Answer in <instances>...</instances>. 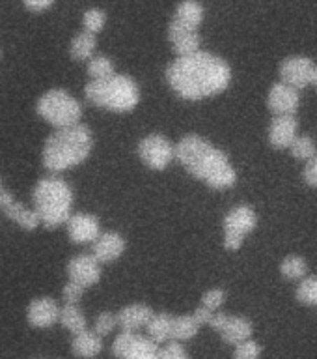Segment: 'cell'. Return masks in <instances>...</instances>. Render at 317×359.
Here are the masks:
<instances>
[{
	"label": "cell",
	"instance_id": "cell-34",
	"mask_svg": "<svg viewBox=\"0 0 317 359\" xmlns=\"http://www.w3.org/2000/svg\"><path fill=\"white\" fill-rule=\"evenodd\" d=\"M118 327V314H112V313H101L97 318H95V325H94V331L97 335L105 337L108 333Z\"/></svg>",
	"mask_w": 317,
	"mask_h": 359
},
{
	"label": "cell",
	"instance_id": "cell-23",
	"mask_svg": "<svg viewBox=\"0 0 317 359\" xmlns=\"http://www.w3.org/2000/svg\"><path fill=\"white\" fill-rule=\"evenodd\" d=\"M148 337L151 341L157 342L159 346L167 344L172 341V331H174V316L168 313H157L153 314V318L150 320V324L146 327Z\"/></svg>",
	"mask_w": 317,
	"mask_h": 359
},
{
	"label": "cell",
	"instance_id": "cell-29",
	"mask_svg": "<svg viewBox=\"0 0 317 359\" xmlns=\"http://www.w3.org/2000/svg\"><path fill=\"white\" fill-rule=\"evenodd\" d=\"M291 156L299 161H310L312 157L317 156V146L310 135H299L290 148Z\"/></svg>",
	"mask_w": 317,
	"mask_h": 359
},
{
	"label": "cell",
	"instance_id": "cell-11",
	"mask_svg": "<svg viewBox=\"0 0 317 359\" xmlns=\"http://www.w3.org/2000/svg\"><path fill=\"white\" fill-rule=\"evenodd\" d=\"M314 72H316V62L310 56H288L282 64H280V79L282 83L290 84L293 88L302 90L310 86L314 81Z\"/></svg>",
	"mask_w": 317,
	"mask_h": 359
},
{
	"label": "cell",
	"instance_id": "cell-26",
	"mask_svg": "<svg viewBox=\"0 0 317 359\" xmlns=\"http://www.w3.org/2000/svg\"><path fill=\"white\" fill-rule=\"evenodd\" d=\"M200 322L196 320L195 314H181V316H174V331L172 341H190L198 335L200 331Z\"/></svg>",
	"mask_w": 317,
	"mask_h": 359
},
{
	"label": "cell",
	"instance_id": "cell-36",
	"mask_svg": "<svg viewBox=\"0 0 317 359\" xmlns=\"http://www.w3.org/2000/svg\"><path fill=\"white\" fill-rule=\"evenodd\" d=\"M84 286L77 285V283H73V280H67V285L64 286V290H62V296H64V302L71 303V305H78L80 302V297L84 296Z\"/></svg>",
	"mask_w": 317,
	"mask_h": 359
},
{
	"label": "cell",
	"instance_id": "cell-1",
	"mask_svg": "<svg viewBox=\"0 0 317 359\" xmlns=\"http://www.w3.org/2000/svg\"><path fill=\"white\" fill-rule=\"evenodd\" d=\"M167 83L185 101H202L226 92L232 83V67L224 58L198 50L178 56L167 67Z\"/></svg>",
	"mask_w": 317,
	"mask_h": 359
},
{
	"label": "cell",
	"instance_id": "cell-8",
	"mask_svg": "<svg viewBox=\"0 0 317 359\" xmlns=\"http://www.w3.org/2000/svg\"><path fill=\"white\" fill-rule=\"evenodd\" d=\"M159 352L161 346L139 331H122L112 344L116 359H159Z\"/></svg>",
	"mask_w": 317,
	"mask_h": 359
},
{
	"label": "cell",
	"instance_id": "cell-28",
	"mask_svg": "<svg viewBox=\"0 0 317 359\" xmlns=\"http://www.w3.org/2000/svg\"><path fill=\"white\" fill-rule=\"evenodd\" d=\"M88 75L92 77V81H105V79L114 77L116 75L114 62L108 56H94L88 62Z\"/></svg>",
	"mask_w": 317,
	"mask_h": 359
},
{
	"label": "cell",
	"instance_id": "cell-3",
	"mask_svg": "<svg viewBox=\"0 0 317 359\" xmlns=\"http://www.w3.org/2000/svg\"><path fill=\"white\" fill-rule=\"evenodd\" d=\"M94 150V135L88 126L77 123L71 128L58 129L43 146V165L50 172H64L78 167Z\"/></svg>",
	"mask_w": 317,
	"mask_h": 359
},
{
	"label": "cell",
	"instance_id": "cell-38",
	"mask_svg": "<svg viewBox=\"0 0 317 359\" xmlns=\"http://www.w3.org/2000/svg\"><path fill=\"white\" fill-rule=\"evenodd\" d=\"M22 4L30 11H45L55 4V0H22Z\"/></svg>",
	"mask_w": 317,
	"mask_h": 359
},
{
	"label": "cell",
	"instance_id": "cell-21",
	"mask_svg": "<svg viewBox=\"0 0 317 359\" xmlns=\"http://www.w3.org/2000/svg\"><path fill=\"white\" fill-rule=\"evenodd\" d=\"M71 350L80 359L97 358L103 352V337L97 335L95 331H83L78 335H73Z\"/></svg>",
	"mask_w": 317,
	"mask_h": 359
},
{
	"label": "cell",
	"instance_id": "cell-35",
	"mask_svg": "<svg viewBox=\"0 0 317 359\" xmlns=\"http://www.w3.org/2000/svg\"><path fill=\"white\" fill-rule=\"evenodd\" d=\"M159 359H189V353L179 341H170L161 348Z\"/></svg>",
	"mask_w": 317,
	"mask_h": 359
},
{
	"label": "cell",
	"instance_id": "cell-37",
	"mask_svg": "<svg viewBox=\"0 0 317 359\" xmlns=\"http://www.w3.org/2000/svg\"><path fill=\"white\" fill-rule=\"evenodd\" d=\"M302 178H304L308 187L317 189V156L312 157L310 161H307V165H304V172H302Z\"/></svg>",
	"mask_w": 317,
	"mask_h": 359
},
{
	"label": "cell",
	"instance_id": "cell-39",
	"mask_svg": "<svg viewBox=\"0 0 317 359\" xmlns=\"http://www.w3.org/2000/svg\"><path fill=\"white\" fill-rule=\"evenodd\" d=\"M312 84L317 88V64H316V72H314V81H312Z\"/></svg>",
	"mask_w": 317,
	"mask_h": 359
},
{
	"label": "cell",
	"instance_id": "cell-20",
	"mask_svg": "<svg viewBox=\"0 0 317 359\" xmlns=\"http://www.w3.org/2000/svg\"><path fill=\"white\" fill-rule=\"evenodd\" d=\"M153 314L155 313L151 311L150 305L133 303V305H127V307H123L118 313V325L123 331H139L142 327H148L150 320L153 318Z\"/></svg>",
	"mask_w": 317,
	"mask_h": 359
},
{
	"label": "cell",
	"instance_id": "cell-25",
	"mask_svg": "<svg viewBox=\"0 0 317 359\" xmlns=\"http://www.w3.org/2000/svg\"><path fill=\"white\" fill-rule=\"evenodd\" d=\"M60 324L73 335H78L88 330V320L84 316L83 309L78 305H71V303H66V307H62Z\"/></svg>",
	"mask_w": 317,
	"mask_h": 359
},
{
	"label": "cell",
	"instance_id": "cell-27",
	"mask_svg": "<svg viewBox=\"0 0 317 359\" xmlns=\"http://www.w3.org/2000/svg\"><path fill=\"white\" fill-rule=\"evenodd\" d=\"M280 273L288 280H302L307 279L308 262L299 255H290L280 264Z\"/></svg>",
	"mask_w": 317,
	"mask_h": 359
},
{
	"label": "cell",
	"instance_id": "cell-9",
	"mask_svg": "<svg viewBox=\"0 0 317 359\" xmlns=\"http://www.w3.org/2000/svg\"><path fill=\"white\" fill-rule=\"evenodd\" d=\"M139 157L151 170H167L176 159V146L159 133H151L139 142Z\"/></svg>",
	"mask_w": 317,
	"mask_h": 359
},
{
	"label": "cell",
	"instance_id": "cell-4",
	"mask_svg": "<svg viewBox=\"0 0 317 359\" xmlns=\"http://www.w3.org/2000/svg\"><path fill=\"white\" fill-rule=\"evenodd\" d=\"M32 198L34 210L47 229H58L73 215V191L66 180L56 176L41 178L34 187Z\"/></svg>",
	"mask_w": 317,
	"mask_h": 359
},
{
	"label": "cell",
	"instance_id": "cell-33",
	"mask_svg": "<svg viewBox=\"0 0 317 359\" xmlns=\"http://www.w3.org/2000/svg\"><path fill=\"white\" fill-rule=\"evenodd\" d=\"M260 355H262V344L254 339H248L235 346L234 359H260Z\"/></svg>",
	"mask_w": 317,
	"mask_h": 359
},
{
	"label": "cell",
	"instance_id": "cell-15",
	"mask_svg": "<svg viewBox=\"0 0 317 359\" xmlns=\"http://www.w3.org/2000/svg\"><path fill=\"white\" fill-rule=\"evenodd\" d=\"M67 236L73 243H95L99 238L101 223L92 213H73L66 223Z\"/></svg>",
	"mask_w": 317,
	"mask_h": 359
},
{
	"label": "cell",
	"instance_id": "cell-30",
	"mask_svg": "<svg viewBox=\"0 0 317 359\" xmlns=\"http://www.w3.org/2000/svg\"><path fill=\"white\" fill-rule=\"evenodd\" d=\"M295 296L302 305L317 307V275H312V277L302 279L301 285L297 286Z\"/></svg>",
	"mask_w": 317,
	"mask_h": 359
},
{
	"label": "cell",
	"instance_id": "cell-2",
	"mask_svg": "<svg viewBox=\"0 0 317 359\" xmlns=\"http://www.w3.org/2000/svg\"><path fill=\"white\" fill-rule=\"evenodd\" d=\"M176 159L190 176L215 191L232 189L237 184V170L228 156L200 135H185L176 144Z\"/></svg>",
	"mask_w": 317,
	"mask_h": 359
},
{
	"label": "cell",
	"instance_id": "cell-18",
	"mask_svg": "<svg viewBox=\"0 0 317 359\" xmlns=\"http://www.w3.org/2000/svg\"><path fill=\"white\" fill-rule=\"evenodd\" d=\"M60 311L58 303L50 297H38L28 305L27 318L30 325L39 327V330H47L56 322H60Z\"/></svg>",
	"mask_w": 317,
	"mask_h": 359
},
{
	"label": "cell",
	"instance_id": "cell-40",
	"mask_svg": "<svg viewBox=\"0 0 317 359\" xmlns=\"http://www.w3.org/2000/svg\"><path fill=\"white\" fill-rule=\"evenodd\" d=\"M0 191H2V182H0Z\"/></svg>",
	"mask_w": 317,
	"mask_h": 359
},
{
	"label": "cell",
	"instance_id": "cell-22",
	"mask_svg": "<svg viewBox=\"0 0 317 359\" xmlns=\"http://www.w3.org/2000/svg\"><path fill=\"white\" fill-rule=\"evenodd\" d=\"M204 17H206V10L198 0H183L174 11L172 21L198 30L202 22H204Z\"/></svg>",
	"mask_w": 317,
	"mask_h": 359
},
{
	"label": "cell",
	"instance_id": "cell-19",
	"mask_svg": "<svg viewBox=\"0 0 317 359\" xmlns=\"http://www.w3.org/2000/svg\"><path fill=\"white\" fill-rule=\"evenodd\" d=\"M125 252V240L122 234L118 232H103V234L95 240L94 243V255L101 264H111L122 257Z\"/></svg>",
	"mask_w": 317,
	"mask_h": 359
},
{
	"label": "cell",
	"instance_id": "cell-24",
	"mask_svg": "<svg viewBox=\"0 0 317 359\" xmlns=\"http://www.w3.org/2000/svg\"><path fill=\"white\" fill-rule=\"evenodd\" d=\"M95 47H97V38H95V34L88 32V30H83V32H78L77 36L71 39L69 55H71L73 60L90 62L94 58Z\"/></svg>",
	"mask_w": 317,
	"mask_h": 359
},
{
	"label": "cell",
	"instance_id": "cell-14",
	"mask_svg": "<svg viewBox=\"0 0 317 359\" xmlns=\"http://www.w3.org/2000/svg\"><path fill=\"white\" fill-rule=\"evenodd\" d=\"M0 210L6 217L11 219L13 223H17L24 230H34L41 224V219L36 210H30L21 202H17L10 191H0Z\"/></svg>",
	"mask_w": 317,
	"mask_h": 359
},
{
	"label": "cell",
	"instance_id": "cell-10",
	"mask_svg": "<svg viewBox=\"0 0 317 359\" xmlns=\"http://www.w3.org/2000/svg\"><path fill=\"white\" fill-rule=\"evenodd\" d=\"M211 330H215L218 335L223 337L224 342L228 344H241V342L252 339V331L254 325L248 318L245 316H232V314L217 313L211 320Z\"/></svg>",
	"mask_w": 317,
	"mask_h": 359
},
{
	"label": "cell",
	"instance_id": "cell-5",
	"mask_svg": "<svg viewBox=\"0 0 317 359\" xmlns=\"http://www.w3.org/2000/svg\"><path fill=\"white\" fill-rule=\"evenodd\" d=\"M92 105L112 112H131L140 103V88L129 75H114L105 81H90L84 88Z\"/></svg>",
	"mask_w": 317,
	"mask_h": 359
},
{
	"label": "cell",
	"instance_id": "cell-6",
	"mask_svg": "<svg viewBox=\"0 0 317 359\" xmlns=\"http://www.w3.org/2000/svg\"><path fill=\"white\" fill-rule=\"evenodd\" d=\"M36 109L45 122H49L50 126L58 129L77 126L83 118V105L62 88H52L45 92L38 100Z\"/></svg>",
	"mask_w": 317,
	"mask_h": 359
},
{
	"label": "cell",
	"instance_id": "cell-16",
	"mask_svg": "<svg viewBox=\"0 0 317 359\" xmlns=\"http://www.w3.org/2000/svg\"><path fill=\"white\" fill-rule=\"evenodd\" d=\"M297 137H299V120L295 114L274 116L269 126V144L274 150H290Z\"/></svg>",
	"mask_w": 317,
	"mask_h": 359
},
{
	"label": "cell",
	"instance_id": "cell-17",
	"mask_svg": "<svg viewBox=\"0 0 317 359\" xmlns=\"http://www.w3.org/2000/svg\"><path fill=\"white\" fill-rule=\"evenodd\" d=\"M168 41L172 45V50L178 56L195 55L200 50L202 38L198 30L189 27H183L176 21H170L168 27Z\"/></svg>",
	"mask_w": 317,
	"mask_h": 359
},
{
	"label": "cell",
	"instance_id": "cell-12",
	"mask_svg": "<svg viewBox=\"0 0 317 359\" xmlns=\"http://www.w3.org/2000/svg\"><path fill=\"white\" fill-rule=\"evenodd\" d=\"M299 105H301V90L293 88V86L282 83V81L273 84L271 90H269L267 107L274 116L295 114Z\"/></svg>",
	"mask_w": 317,
	"mask_h": 359
},
{
	"label": "cell",
	"instance_id": "cell-13",
	"mask_svg": "<svg viewBox=\"0 0 317 359\" xmlns=\"http://www.w3.org/2000/svg\"><path fill=\"white\" fill-rule=\"evenodd\" d=\"M67 277L73 283L90 288L101 280V262L94 255H78L67 262Z\"/></svg>",
	"mask_w": 317,
	"mask_h": 359
},
{
	"label": "cell",
	"instance_id": "cell-31",
	"mask_svg": "<svg viewBox=\"0 0 317 359\" xmlns=\"http://www.w3.org/2000/svg\"><path fill=\"white\" fill-rule=\"evenodd\" d=\"M106 25V13L103 10L92 8V10L84 11L83 15V27L92 34H99Z\"/></svg>",
	"mask_w": 317,
	"mask_h": 359
},
{
	"label": "cell",
	"instance_id": "cell-32",
	"mask_svg": "<svg viewBox=\"0 0 317 359\" xmlns=\"http://www.w3.org/2000/svg\"><path fill=\"white\" fill-rule=\"evenodd\" d=\"M226 302V290L224 288H211L202 296V307L209 309L211 313H218V309L223 307Z\"/></svg>",
	"mask_w": 317,
	"mask_h": 359
},
{
	"label": "cell",
	"instance_id": "cell-7",
	"mask_svg": "<svg viewBox=\"0 0 317 359\" xmlns=\"http://www.w3.org/2000/svg\"><path fill=\"white\" fill-rule=\"evenodd\" d=\"M258 226L256 210L248 204H239L232 208L223 221L224 240L223 245L226 251H239L245 243L246 236L254 232Z\"/></svg>",
	"mask_w": 317,
	"mask_h": 359
}]
</instances>
